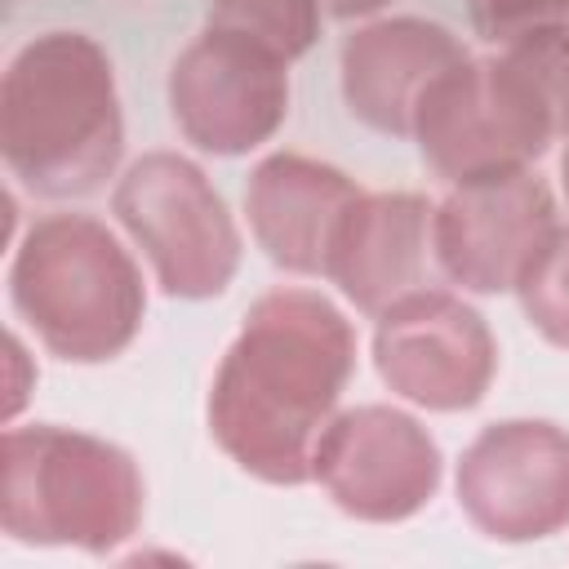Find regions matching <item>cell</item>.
I'll list each match as a JSON object with an SVG mask.
<instances>
[{"instance_id": "obj_8", "label": "cell", "mask_w": 569, "mask_h": 569, "mask_svg": "<svg viewBox=\"0 0 569 569\" xmlns=\"http://www.w3.org/2000/svg\"><path fill=\"white\" fill-rule=\"evenodd\" d=\"M311 480L338 511L369 525H396L431 502L440 485V449L413 413L356 405L325 422L311 453Z\"/></svg>"}, {"instance_id": "obj_15", "label": "cell", "mask_w": 569, "mask_h": 569, "mask_svg": "<svg viewBox=\"0 0 569 569\" xmlns=\"http://www.w3.org/2000/svg\"><path fill=\"white\" fill-rule=\"evenodd\" d=\"M209 27L240 31L293 62L320 36V0H209Z\"/></svg>"}, {"instance_id": "obj_5", "label": "cell", "mask_w": 569, "mask_h": 569, "mask_svg": "<svg viewBox=\"0 0 569 569\" xmlns=\"http://www.w3.org/2000/svg\"><path fill=\"white\" fill-rule=\"evenodd\" d=\"M413 138L440 178L471 182L529 169L560 133L542 93L507 53H462L418 98Z\"/></svg>"}, {"instance_id": "obj_18", "label": "cell", "mask_w": 569, "mask_h": 569, "mask_svg": "<svg viewBox=\"0 0 569 569\" xmlns=\"http://www.w3.org/2000/svg\"><path fill=\"white\" fill-rule=\"evenodd\" d=\"M551 22H569V0H471V27L498 49Z\"/></svg>"}, {"instance_id": "obj_19", "label": "cell", "mask_w": 569, "mask_h": 569, "mask_svg": "<svg viewBox=\"0 0 569 569\" xmlns=\"http://www.w3.org/2000/svg\"><path fill=\"white\" fill-rule=\"evenodd\" d=\"M4 360H9V396H4V418H13V413L22 409V400H27V382H22L27 351H22V342H18L13 333L4 338Z\"/></svg>"}, {"instance_id": "obj_16", "label": "cell", "mask_w": 569, "mask_h": 569, "mask_svg": "<svg viewBox=\"0 0 569 569\" xmlns=\"http://www.w3.org/2000/svg\"><path fill=\"white\" fill-rule=\"evenodd\" d=\"M516 293L529 325L551 347L569 351V227H556L547 236V244L533 253V262L516 280Z\"/></svg>"}, {"instance_id": "obj_6", "label": "cell", "mask_w": 569, "mask_h": 569, "mask_svg": "<svg viewBox=\"0 0 569 569\" xmlns=\"http://www.w3.org/2000/svg\"><path fill=\"white\" fill-rule=\"evenodd\" d=\"M111 209L169 298H213L231 284L240 231L196 160L178 151L138 156L120 173Z\"/></svg>"}, {"instance_id": "obj_4", "label": "cell", "mask_w": 569, "mask_h": 569, "mask_svg": "<svg viewBox=\"0 0 569 569\" xmlns=\"http://www.w3.org/2000/svg\"><path fill=\"white\" fill-rule=\"evenodd\" d=\"M142 471L120 445L36 422L0 440V529L36 547L111 551L142 525Z\"/></svg>"}, {"instance_id": "obj_10", "label": "cell", "mask_w": 569, "mask_h": 569, "mask_svg": "<svg viewBox=\"0 0 569 569\" xmlns=\"http://www.w3.org/2000/svg\"><path fill=\"white\" fill-rule=\"evenodd\" d=\"M458 507L498 542H533L569 525V431L547 418H502L458 458Z\"/></svg>"}, {"instance_id": "obj_12", "label": "cell", "mask_w": 569, "mask_h": 569, "mask_svg": "<svg viewBox=\"0 0 569 569\" xmlns=\"http://www.w3.org/2000/svg\"><path fill=\"white\" fill-rule=\"evenodd\" d=\"M356 196L360 187L342 169L298 151H271L249 173L244 213L253 240L276 267L293 276H325L333 236Z\"/></svg>"}, {"instance_id": "obj_2", "label": "cell", "mask_w": 569, "mask_h": 569, "mask_svg": "<svg viewBox=\"0 0 569 569\" xmlns=\"http://www.w3.org/2000/svg\"><path fill=\"white\" fill-rule=\"evenodd\" d=\"M124 147V116L107 49L84 31H40L0 80V156L44 200L98 191Z\"/></svg>"}, {"instance_id": "obj_13", "label": "cell", "mask_w": 569, "mask_h": 569, "mask_svg": "<svg viewBox=\"0 0 569 569\" xmlns=\"http://www.w3.org/2000/svg\"><path fill=\"white\" fill-rule=\"evenodd\" d=\"M467 49L453 31L427 18H378L342 40V98L356 120L378 133H413V111L427 84Z\"/></svg>"}, {"instance_id": "obj_11", "label": "cell", "mask_w": 569, "mask_h": 569, "mask_svg": "<svg viewBox=\"0 0 569 569\" xmlns=\"http://www.w3.org/2000/svg\"><path fill=\"white\" fill-rule=\"evenodd\" d=\"M556 200L529 169L453 182L431 213V253L440 271L471 293L516 289L533 253L556 231Z\"/></svg>"}, {"instance_id": "obj_20", "label": "cell", "mask_w": 569, "mask_h": 569, "mask_svg": "<svg viewBox=\"0 0 569 569\" xmlns=\"http://www.w3.org/2000/svg\"><path fill=\"white\" fill-rule=\"evenodd\" d=\"M382 4H391V0H320V9L333 13V18H369Z\"/></svg>"}, {"instance_id": "obj_21", "label": "cell", "mask_w": 569, "mask_h": 569, "mask_svg": "<svg viewBox=\"0 0 569 569\" xmlns=\"http://www.w3.org/2000/svg\"><path fill=\"white\" fill-rule=\"evenodd\" d=\"M560 182H565V196H569V151H565V160H560Z\"/></svg>"}, {"instance_id": "obj_17", "label": "cell", "mask_w": 569, "mask_h": 569, "mask_svg": "<svg viewBox=\"0 0 569 569\" xmlns=\"http://www.w3.org/2000/svg\"><path fill=\"white\" fill-rule=\"evenodd\" d=\"M502 53L533 80V89L542 93L556 133H569V22H551L538 27L511 44H502Z\"/></svg>"}, {"instance_id": "obj_9", "label": "cell", "mask_w": 569, "mask_h": 569, "mask_svg": "<svg viewBox=\"0 0 569 569\" xmlns=\"http://www.w3.org/2000/svg\"><path fill=\"white\" fill-rule=\"evenodd\" d=\"M373 365L382 382L409 405L458 413L489 391L498 342L476 307L422 284L378 311Z\"/></svg>"}, {"instance_id": "obj_7", "label": "cell", "mask_w": 569, "mask_h": 569, "mask_svg": "<svg viewBox=\"0 0 569 569\" xmlns=\"http://www.w3.org/2000/svg\"><path fill=\"white\" fill-rule=\"evenodd\" d=\"M289 62L227 27H204L169 67V111L187 142L240 156L289 116Z\"/></svg>"}, {"instance_id": "obj_3", "label": "cell", "mask_w": 569, "mask_h": 569, "mask_svg": "<svg viewBox=\"0 0 569 569\" xmlns=\"http://www.w3.org/2000/svg\"><path fill=\"white\" fill-rule=\"evenodd\" d=\"M9 298L31 333L71 365L120 356L147 311L142 271L129 249L84 213L36 218L9 262Z\"/></svg>"}, {"instance_id": "obj_14", "label": "cell", "mask_w": 569, "mask_h": 569, "mask_svg": "<svg viewBox=\"0 0 569 569\" xmlns=\"http://www.w3.org/2000/svg\"><path fill=\"white\" fill-rule=\"evenodd\" d=\"M436 204L413 191H360L342 213L325 276L369 316L427 284Z\"/></svg>"}, {"instance_id": "obj_1", "label": "cell", "mask_w": 569, "mask_h": 569, "mask_svg": "<svg viewBox=\"0 0 569 569\" xmlns=\"http://www.w3.org/2000/svg\"><path fill=\"white\" fill-rule=\"evenodd\" d=\"M351 369V320L316 289H271L222 351L209 387V436L240 471L267 485H302Z\"/></svg>"}]
</instances>
